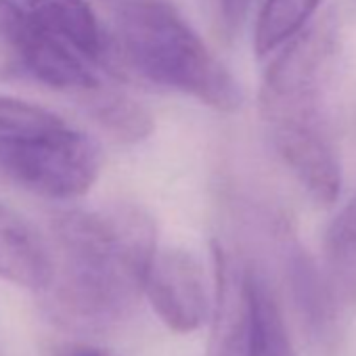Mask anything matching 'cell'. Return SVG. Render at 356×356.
I'll return each mask as SVG.
<instances>
[{
  "label": "cell",
  "mask_w": 356,
  "mask_h": 356,
  "mask_svg": "<svg viewBox=\"0 0 356 356\" xmlns=\"http://www.w3.org/2000/svg\"><path fill=\"white\" fill-rule=\"evenodd\" d=\"M51 233L55 275L40 293L51 321L78 331L126 321L157 254L151 216L132 204L67 208L53 216Z\"/></svg>",
  "instance_id": "1"
},
{
  "label": "cell",
  "mask_w": 356,
  "mask_h": 356,
  "mask_svg": "<svg viewBox=\"0 0 356 356\" xmlns=\"http://www.w3.org/2000/svg\"><path fill=\"white\" fill-rule=\"evenodd\" d=\"M111 59L136 78L222 113L243 105L233 72L168 0H128L113 17Z\"/></svg>",
  "instance_id": "2"
},
{
  "label": "cell",
  "mask_w": 356,
  "mask_h": 356,
  "mask_svg": "<svg viewBox=\"0 0 356 356\" xmlns=\"http://www.w3.org/2000/svg\"><path fill=\"white\" fill-rule=\"evenodd\" d=\"M99 174L92 136L38 103L0 95V176L38 197L74 202Z\"/></svg>",
  "instance_id": "3"
},
{
  "label": "cell",
  "mask_w": 356,
  "mask_h": 356,
  "mask_svg": "<svg viewBox=\"0 0 356 356\" xmlns=\"http://www.w3.org/2000/svg\"><path fill=\"white\" fill-rule=\"evenodd\" d=\"M0 42L15 55L26 76L53 90L82 95L101 84L90 61L42 30L13 0H0Z\"/></svg>",
  "instance_id": "4"
},
{
  "label": "cell",
  "mask_w": 356,
  "mask_h": 356,
  "mask_svg": "<svg viewBox=\"0 0 356 356\" xmlns=\"http://www.w3.org/2000/svg\"><path fill=\"white\" fill-rule=\"evenodd\" d=\"M145 296L161 323L176 333L200 329L212 308L204 266L181 248L157 250L147 275Z\"/></svg>",
  "instance_id": "5"
},
{
  "label": "cell",
  "mask_w": 356,
  "mask_h": 356,
  "mask_svg": "<svg viewBox=\"0 0 356 356\" xmlns=\"http://www.w3.org/2000/svg\"><path fill=\"white\" fill-rule=\"evenodd\" d=\"M53 275V248L32 222L0 202V279L42 293Z\"/></svg>",
  "instance_id": "6"
},
{
  "label": "cell",
  "mask_w": 356,
  "mask_h": 356,
  "mask_svg": "<svg viewBox=\"0 0 356 356\" xmlns=\"http://www.w3.org/2000/svg\"><path fill=\"white\" fill-rule=\"evenodd\" d=\"M26 9L42 30L72 47L95 67L109 65V36L86 0H28Z\"/></svg>",
  "instance_id": "7"
},
{
  "label": "cell",
  "mask_w": 356,
  "mask_h": 356,
  "mask_svg": "<svg viewBox=\"0 0 356 356\" xmlns=\"http://www.w3.org/2000/svg\"><path fill=\"white\" fill-rule=\"evenodd\" d=\"M323 277L337 308L356 306V195L341 206L325 231Z\"/></svg>",
  "instance_id": "8"
},
{
  "label": "cell",
  "mask_w": 356,
  "mask_h": 356,
  "mask_svg": "<svg viewBox=\"0 0 356 356\" xmlns=\"http://www.w3.org/2000/svg\"><path fill=\"white\" fill-rule=\"evenodd\" d=\"M86 113L115 140L140 143L153 132V115L132 97L109 88L103 82L78 95Z\"/></svg>",
  "instance_id": "9"
},
{
  "label": "cell",
  "mask_w": 356,
  "mask_h": 356,
  "mask_svg": "<svg viewBox=\"0 0 356 356\" xmlns=\"http://www.w3.org/2000/svg\"><path fill=\"white\" fill-rule=\"evenodd\" d=\"M321 0H264L258 13L254 49L258 57H270L300 36Z\"/></svg>",
  "instance_id": "10"
},
{
  "label": "cell",
  "mask_w": 356,
  "mask_h": 356,
  "mask_svg": "<svg viewBox=\"0 0 356 356\" xmlns=\"http://www.w3.org/2000/svg\"><path fill=\"white\" fill-rule=\"evenodd\" d=\"M252 289H254V335L250 356H275L277 341L285 331L281 310L264 281V277L254 270L252 275Z\"/></svg>",
  "instance_id": "11"
},
{
  "label": "cell",
  "mask_w": 356,
  "mask_h": 356,
  "mask_svg": "<svg viewBox=\"0 0 356 356\" xmlns=\"http://www.w3.org/2000/svg\"><path fill=\"white\" fill-rule=\"evenodd\" d=\"M252 9V0H218V22L227 36L241 30Z\"/></svg>",
  "instance_id": "12"
},
{
  "label": "cell",
  "mask_w": 356,
  "mask_h": 356,
  "mask_svg": "<svg viewBox=\"0 0 356 356\" xmlns=\"http://www.w3.org/2000/svg\"><path fill=\"white\" fill-rule=\"evenodd\" d=\"M275 356H296L293 350H291V343H289V337H287L285 331L281 333V337H279V341H277V352H275Z\"/></svg>",
  "instance_id": "13"
},
{
  "label": "cell",
  "mask_w": 356,
  "mask_h": 356,
  "mask_svg": "<svg viewBox=\"0 0 356 356\" xmlns=\"http://www.w3.org/2000/svg\"><path fill=\"white\" fill-rule=\"evenodd\" d=\"M67 356H113V354H107V352L97 350V348H78V350L70 352Z\"/></svg>",
  "instance_id": "14"
}]
</instances>
